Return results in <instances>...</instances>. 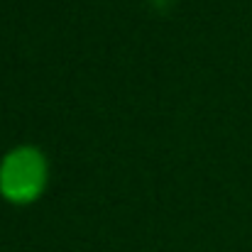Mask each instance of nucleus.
I'll return each mask as SVG.
<instances>
[{
  "instance_id": "1",
  "label": "nucleus",
  "mask_w": 252,
  "mask_h": 252,
  "mask_svg": "<svg viewBox=\"0 0 252 252\" xmlns=\"http://www.w3.org/2000/svg\"><path fill=\"white\" fill-rule=\"evenodd\" d=\"M44 157L37 150L22 147L5 157L0 167V191L15 203H27L39 196V191L44 189Z\"/></svg>"
}]
</instances>
